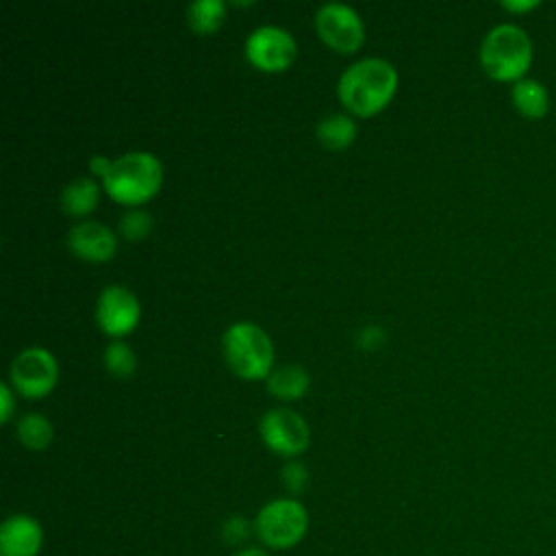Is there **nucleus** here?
<instances>
[{
    "mask_svg": "<svg viewBox=\"0 0 556 556\" xmlns=\"http://www.w3.org/2000/svg\"><path fill=\"white\" fill-rule=\"evenodd\" d=\"M152 226V219L146 211L141 208H132V211H126L122 217H119V230L124 237L128 239H139L143 237Z\"/></svg>",
    "mask_w": 556,
    "mask_h": 556,
    "instance_id": "nucleus-20",
    "label": "nucleus"
},
{
    "mask_svg": "<svg viewBox=\"0 0 556 556\" xmlns=\"http://www.w3.org/2000/svg\"><path fill=\"white\" fill-rule=\"evenodd\" d=\"M222 350L228 367L243 378L265 376L271 367V341L252 321L230 324L222 337Z\"/></svg>",
    "mask_w": 556,
    "mask_h": 556,
    "instance_id": "nucleus-4",
    "label": "nucleus"
},
{
    "mask_svg": "<svg viewBox=\"0 0 556 556\" xmlns=\"http://www.w3.org/2000/svg\"><path fill=\"white\" fill-rule=\"evenodd\" d=\"M98 202V185L89 176H76L61 189V206L70 215H85Z\"/></svg>",
    "mask_w": 556,
    "mask_h": 556,
    "instance_id": "nucleus-13",
    "label": "nucleus"
},
{
    "mask_svg": "<svg viewBox=\"0 0 556 556\" xmlns=\"http://www.w3.org/2000/svg\"><path fill=\"white\" fill-rule=\"evenodd\" d=\"M224 20L222 0H193L187 4V22L198 33L215 30Z\"/></svg>",
    "mask_w": 556,
    "mask_h": 556,
    "instance_id": "nucleus-18",
    "label": "nucleus"
},
{
    "mask_svg": "<svg viewBox=\"0 0 556 556\" xmlns=\"http://www.w3.org/2000/svg\"><path fill=\"white\" fill-rule=\"evenodd\" d=\"M235 556H269V554L261 547H245V549H239Z\"/></svg>",
    "mask_w": 556,
    "mask_h": 556,
    "instance_id": "nucleus-27",
    "label": "nucleus"
},
{
    "mask_svg": "<svg viewBox=\"0 0 556 556\" xmlns=\"http://www.w3.org/2000/svg\"><path fill=\"white\" fill-rule=\"evenodd\" d=\"M67 248L87 261H106L115 252V235L100 222L87 219L70 228Z\"/></svg>",
    "mask_w": 556,
    "mask_h": 556,
    "instance_id": "nucleus-12",
    "label": "nucleus"
},
{
    "mask_svg": "<svg viewBox=\"0 0 556 556\" xmlns=\"http://www.w3.org/2000/svg\"><path fill=\"white\" fill-rule=\"evenodd\" d=\"M9 376L20 393L28 397H37L52 389L56 380V361L46 348L33 345L22 350L11 361Z\"/></svg>",
    "mask_w": 556,
    "mask_h": 556,
    "instance_id": "nucleus-6",
    "label": "nucleus"
},
{
    "mask_svg": "<svg viewBox=\"0 0 556 556\" xmlns=\"http://www.w3.org/2000/svg\"><path fill=\"white\" fill-rule=\"evenodd\" d=\"M539 2L536 0H523V2H510V0H506V2H502V7L504 9H508V11H513V13H523V11H532L534 7H536Z\"/></svg>",
    "mask_w": 556,
    "mask_h": 556,
    "instance_id": "nucleus-25",
    "label": "nucleus"
},
{
    "mask_svg": "<svg viewBox=\"0 0 556 556\" xmlns=\"http://www.w3.org/2000/svg\"><path fill=\"white\" fill-rule=\"evenodd\" d=\"M109 167H111V161H109L106 156H102V154H93V156L89 159V169H91L93 174L104 176V174L109 172Z\"/></svg>",
    "mask_w": 556,
    "mask_h": 556,
    "instance_id": "nucleus-24",
    "label": "nucleus"
},
{
    "mask_svg": "<svg viewBox=\"0 0 556 556\" xmlns=\"http://www.w3.org/2000/svg\"><path fill=\"white\" fill-rule=\"evenodd\" d=\"M43 543L41 526L28 515H11L0 528V556H37Z\"/></svg>",
    "mask_w": 556,
    "mask_h": 556,
    "instance_id": "nucleus-11",
    "label": "nucleus"
},
{
    "mask_svg": "<svg viewBox=\"0 0 556 556\" xmlns=\"http://www.w3.org/2000/svg\"><path fill=\"white\" fill-rule=\"evenodd\" d=\"M104 367L115 376H128L135 369V354L124 341H111L102 354Z\"/></svg>",
    "mask_w": 556,
    "mask_h": 556,
    "instance_id": "nucleus-19",
    "label": "nucleus"
},
{
    "mask_svg": "<svg viewBox=\"0 0 556 556\" xmlns=\"http://www.w3.org/2000/svg\"><path fill=\"white\" fill-rule=\"evenodd\" d=\"M102 182L111 198L126 204H137L156 191L161 182V163L152 152L146 150L126 152L111 161Z\"/></svg>",
    "mask_w": 556,
    "mask_h": 556,
    "instance_id": "nucleus-3",
    "label": "nucleus"
},
{
    "mask_svg": "<svg viewBox=\"0 0 556 556\" xmlns=\"http://www.w3.org/2000/svg\"><path fill=\"white\" fill-rule=\"evenodd\" d=\"M308 528V515L295 500H274L265 504L254 521V530L267 547L287 549L302 541Z\"/></svg>",
    "mask_w": 556,
    "mask_h": 556,
    "instance_id": "nucleus-5",
    "label": "nucleus"
},
{
    "mask_svg": "<svg viewBox=\"0 0 556 556\" xmlns=\"http://www.w3.org/2000/svg\"><path fill=\"white\" fill-rule=\"evenodd\" d=\"M96 319L106 334H126L139 319V302L126 287L109 285L98 295Z\"/></svg>",
    "mask_w": 556,
    "mask_h": 556,
    "instance_id": "nucleus-10",
    "label": "nucleus"
},
{
    "mask_svg": "<svg viewBox=\"0 0 556 556\" xmlns=\"http://www.w3.org/2000/svg\"><path fill=\"white\" fill-rule=\"evenodd\" d=\"M513 104L523 117L539 119L547 113L549 100H547V91L543 89L541 83L523 78L513 85Z\"/></svg>",
    "mask_w": 556,
    "mask_h": 556,
    "instance_id": "nucleus-15",
    "label": "nucleus"
},
{
    "mask_svg": "<svg viewBox=\"0 0 556 556\" xmlns=\"http://www.w3.org/2000/svg\"><path fill=\"white\" fill-rule=\"evenodd\" d=\"M532 61V43L515 24L491 28L480 46V63L495 80H519Z\"/></svg>",
    "mask_w": 556,
    "mask_h": 556,
    "instance_id": "nucleus-2",
    "label": "nucleus"
},
{
    "mask_svg": "<svg viewBox=\"0 0 556 556\" xmlns=\"http://www.w3.org/2000/svg\"><path fill=\"white\" fill-rule=\"evenodd\" d=\"M380 337H382V334H380V328H376V326H367V328L361 330V341L365 343V348H374V343H376Z\"/></svg>",
    "mask_w": 556,
    "mask_h": 556,
    "instance_id": "nucleus-26",
    "label": "nucleus"
},
{
    "mask_svg": "<svg viewBox=\"0 0 556 556\" xmlns=\"http://www.w3.org/2000/svg\"><path fill=\"white\" fill-rule=\"evenodd\" d=\"M0 404H2L0 421H7L9 415H11V408H13V397H11V391H9V387L4 382L0 384Z\"/></svg>",
    "mask_w": 556,
    "mask_h": 556,
    "instance_id": "nucleus-23",
    "label": "nucleus"
},
{
    "mask_svg": "<svg viewBox=\"0 0 556 556\" xmlns=\"http://www.w3.org/2000/svg\"><path fill=\"white\" fill-rule=\"evenodd\" d=\"M282 480H285V484H287L289 491H293V493L302 491V489H304V482H306V469H304V465L298 463V460L287 463L285 469H282Z\"/></svg>",
    "mask_w": 556,
    "mask_h": 556,
    "instance_id": "nucleus-21",
    "label": "nucleus"
},
{
    "mask_svg": "<svg viewBox=\"0 0 556 556\" xmlns=\"http://www.w3.org/2000/svg\"><path fill=\"white\" fill-rule=\"evenodd\" d=\"M261 437L267 443V447H271L278 454L285 456H295L300 454L306 443H308V428L304 424V419L285 406H276L269 408L258 424Z\"/></svg>",
    "mask_w": 556,
    "mask_h": 556,
    "instance_id": "nucleus-8",
    "label": "nucleus"
},
{
    "mask_svg": "<svg viewBox=\"0 0 556 556\" xmlns=\"http://www.w3.org/2000/svg\"><path fill=\"white\" fill-rule=\"evenodd\" d=\"M17 439L30 450H43L52 441V424L41 413H26L17 421Z\"/></svg>",
    "mask_w": 556,
    "mask_h": 556,
    "instance_id": "nucleus-17",
    "label": "nucleus"
},
{
    "mask_svg": "<svg viewBox=\"0 0 556 556\" xmlns=\"http://www.w3.org/2000/svg\"><path fill=\"white\" fill-rule=\"evenodd\" d=\"M315 132L324 146L343 148V146L352 143V139L356 135V124L345 113H330L317 122Z\"/></svg>",
    "mask_w": 556,
    "mask_h": 556,
    "instance_id": "nucleus-16",
    "label": "nucleus"
},
{
    "mask_svg": "<svg viewBox=\"0 0 556 556\" xmlns=\"http://www.w3.org/2000/svg\"><path fill=\"white\" fill-rule=\"evenodd\" d=\"M250 534V523L243 517H230L224 523V539L228 543H241Z\"/></svg>",
    "mask_w": 556,
    "mask_h": 556,
    "instance_id": "nucleus-22",
    "label": "nucleus"
},
{
    "mask_svg": "<svg viewBox=\"0 0 556 556\" xmlns=\"http://www.w3.org/2000/svg\"><path fill=\"white\" fill-rule=\"evenodd\" d=\"M397 74L393 65L380 56H365L348 65L339 76L341 102L358 113L369 115L384 106L395 91Z\"/></svg>",
    "mask_w": 556,
    "mask_h": 556,
    "instance_id": "nucleus-1",
    "label": "nucleus"
},
{
    "mask_svg": "<svg viewBox=\"0 0 556 556\" xmlns=\"http://www.w3.org/2000/svg\"><path fill=\"white\" fill-rule=\"evenodd\" d=\"M308 387V374L300 365H278L267 374V389L285 400L300 397Z\"/></svg>",
    "mask_w": 556,
    "mask_h": 556,
    "instance_id": "nucleus-14",
    "label": "nucleus"
},
{
    "mask_svg": "<svg viewBox=\"0 0 556 556\" xmlns=\"http://www.w3.org/2000/svg\"><path fill=\"white\" fill-rule=\"evenodd\" d=\"M245 56L261 70L276 72L295 56V41L289 30L276 24L256 26L245 39Z\"/></svg>",
    "mask_w": 556,
    "mask_h": 556,
    "instance_id": "nucleus-7",
    "label": "nucleus"
},
{
    "mask_svg": "<svg viewBox=\"0 0 556 556\" xmlns=\"http://www.w3.org/2000/svg\"><path fill=\"white\" fill-rule=\"evenodd\" d=\"M315 26L321 39L341 52H350L363 41V22L343 2H324L315 13Z\"/></svg>",
    "mask_w": 556,
    "mask_h": 556,
    "instance_id": "nucleus-9",
    "label": "nucleus"
}]
</instances>
